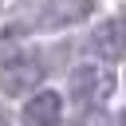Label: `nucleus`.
<instances>
[{"label": "nucleus", "instance_id": "obj_7", "mask_svg": "<svg viewBox=\"0 0 126 126\" xmlns=\"http://www.w3.org/2000/svg\"><path fill=\"white\" fill-rule=\"evenodd\" d=\"M118 126H126V110H122V114H118Z\"/></svg>", "mask_w": 126, "mask_h": 126}, {"label": "nucleus", "instance_id": "obj_3", "mask_svg": "<svg viewBox=\"0 0 126 126\" xmlns=\"http://www.w3.org/2000/svg\"><path fill=\"white\" fill-rule=\"evenodd\" d=\"M94 4H98V0H47L43 12H39V28H47V32L71 28V24H79L83 16H91Z\"/></svg>", "mask_w": 126, "mask_h": 126}, {"label": "nucleus", "instance_id": "obj_9", "mask_svg": "<svg viewBox=\"0 0 126 126\" xmlns=\"http://www.w3.org/2000/svg\"><path fill=\"white\" fill-rule=\"evenodd\" d=\"M0 4H4V0H0Z\"/></svg>", "mask_w": 126, "mask_h": 126}, {"label": "nucleus", "instance_id": "obj_5", "mask_svg": "<svg viewBox=\"0 0 126 126\" xmlns=\"http://www.w3.org/2000/svg\"><path fill=\"white\" fill-rule=\"evenodd\" d=\"M94 51L102 55V59H118V55H126V20H106L98 32H94Z\"/></svg>", "mask_w": 126, "mask_h": 126}, {"label": "nucleus", "instance_id": "obj_6", "mask_svg": "<svg viewBox=\"0 0 126 126\" xmlns=\"http://www.w3.org/2000/svg\"><path fill=\"white\" fill-rule=\"evenodd\" d=\"M75 126H110V118L98 110V106H87V114H79V122Z\"/></svg>", "mask_w": 126, "mask_h": 126}, {"label": "nucleus", "instance_id": "obj_8", "mask_svg": "<svg viewBox=\"0 0 126 126\" xmlns=\"http://www.w3.org/2000/svg\"><path fill=\"white\" fill-rule=\"evenodd\" d=\"M0 126H4V114H0Z\"/></svg>", "mask_w": 126, "mask_h": 126}, {"label": "nucleus", "instance_id": "obj_2", "mask_svg": "<svg viewBox=\"0 0 126 126\" xmlns=\"http://www.w3.org/2000/svg\"><path fill=\"white\" fill-rule=\"evenodd\" d=\"M43 83V59L35 55H12L0 63V91L4 94H28Z\"/></svg>", "mask_w": 126, "mask_h": 126}, {"label": "nucleus", "instance_id": "obj_4", "mask_svg": "<svg viewBox=\"0 0 126 126\" xmlns=\"http://www.w3.org/2000/svg\"><path fill=\"white\" fill-rule=\"evenodd\" d=\"M59 114H63V98L55 91H39L35 98H28L20 122L24 126H59Z\"/></svg>", "mask_w": 126, "mask_h": 126}, {"label": "nucleus", "instance_id": "obj_1", "mask_svg": "<svg viewBox=\"0 0 126 126\" xmlns=\"http://www.w3.org/2000/svg\"><path fill=\"white\" fill-rule=\"evenodd\" d=\"M114 94V71L102 63H83L71 71V98L79 106H102Z\"/></svg>", "mask_w": 126, "mask_h": 126}]
</instances>
